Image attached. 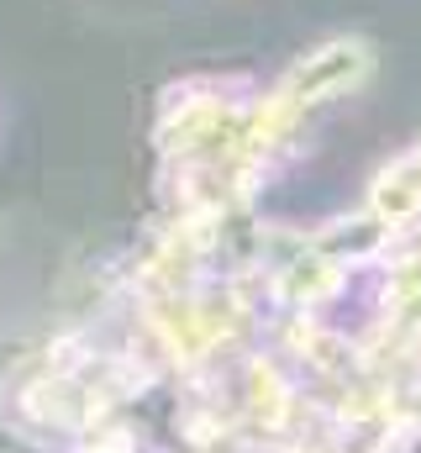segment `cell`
<instances>
[{
  "label": "cell",
  "instance_id": "cell-1",
  "mask_svg": "<svg viewBox=\"0 0 421 453\" xmlns=\"http://www.w3.org/2000/svg\"><path fill=\"white\" fill-rule=\"evenodd\" d=\"M364 69H369V48H364V42H326V48H316L311 58L295 69V90L316 101V96H332V90L353 85ZM301 96H295V101H301Z\"/></svg>",
  "mask_w": 421,
  "mask_h": 453
}]
</instances>
